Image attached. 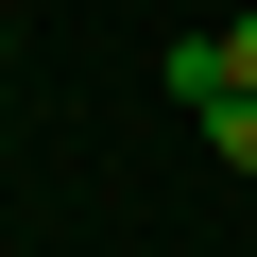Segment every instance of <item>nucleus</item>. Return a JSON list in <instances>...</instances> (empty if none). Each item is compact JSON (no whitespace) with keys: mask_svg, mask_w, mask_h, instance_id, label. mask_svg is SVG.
I'll list each match as a JSON object with an SVG mask.
<instances>
[{"mask_svg":"<svg viewBox=\"0 0 257 257\" xmlns=\"http://www.w3.org/2000/svg\"><path fill=\"white\" fill-rule=\"evenodd\" d=\"M223 86H257V0H240V18H206V35H172V103L206 120Z\"/></svg>","mask_w":257,"mask_h":257,"instance_id":"obj_1","label":"nucleus"},{"mask_svg":"<svg viewBox=\"0 0 257 257\" xmlns=\"http://www.w3.org/2000/svg\"><path fill=\"white\" fill-rule=\"evenodd\" d=\"M206 155H223V172H257V86H223V103H206Z\"/></svg>","mask_w":257,"mask_h":257,"instance_id":"obj_2","label":"nucleus"}]
</instances>
